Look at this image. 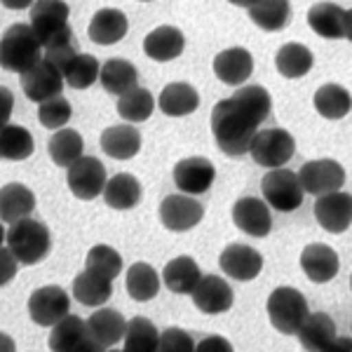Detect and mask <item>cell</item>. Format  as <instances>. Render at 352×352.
I'll return each mask as SVG.
<instances>
[{"mask_svg": "<svg viewBox=\"0 0 352 352\" xmlns=\"http://www.w3.org/2000/svg\"><path fill=\"white\" fill-rule=\"evenodd\" d=\"M272 109L270 94L261 85H244L212 111V134L219 151L228 157H244L254 134L268 120Z\"/></svg>", "mask_w": 352, "mask_h": 352, "instance_id": "6da1fadb", "label": "cell"}, {"mask_svg": "<svg viewBox=\"0 0 352 352\" xmlns=\"http://www.w3.org/2000/svg\"><path fill=\"white\" fill-rule=\"evenodd\" d=\"M43 59V45L31 24H14L0 38V68L12 73H26Z\"/></svg>", "mask_w": 352, "mask_h": 352, "instance_id": "7a4b0ae2", "label": "cell"}, {"mask_svg": "<svg viewBox=\"0 0 352 352\" xmlns=\"http://www.w3.org/2000/svg\"><path fill=\"white\" fill-rule=\"evenodd\" d=\"M5 242L21 265L41 263L52 249V237H50L47 226L36 219L14 221L10 230L5 232Z\"/></svg>", "mask_w": 352, "mask_h": 352, "instance_id": "3957f363", "label": "cell"}, {"mask_svg": "<svg viewBox=\"0 0 352 352\" xmlns=\"http://www.w3.org/2000/svg\"><path fill=\"white\" fill-rule=\"evenodd\" d=\"M268 317L270 324L285 336H296L298 327L303 324V320L308 317V300L303 294L294 287H280L270 294L268 298Z\"/></svg>", "mask_w": 352, "mask_h": 352, "instance_id": "277c9868", "label": "cell"}, {"mask_svg": "<svg viewBox=\"0 0 352 352\" xmlns=\"http://www.w3.org/2000/svg\"><path fill=\"white\" fill-rule=\"evenodd\" d=\"M296 153V141L294 136L282 127L258 129L249 144V155L252 160L265 169L285 167Z\"/></svg>", "mask_w": 352, "mask_h": 352, "instance_id": "5b68a950", "label": "cell"}, {"mask_svg": "<svg viewBox=\"0 0 352 352\" xmlns=\"http://www.w3.org/2000/svg\"><path fill=\"white\" fill-rule=\"evenodd\" d=\"M261 190L270 207L277 212H294L303 204V186L298 181V174L289 172V169H270L261 181Z\"/></svg>", "mask_w": 352, "mask_h": 352, "instance_id": "8992f818", "label": "cell"}, {"mask_svg": "<svg viewBox=\"0 0 352 352\" xmlns=\"http://www.w3.org/2000/svg\"><path fill=\"white\" fill-rule=\"evenodd\" d=\"M308 24L320 38L327 41H350L352 12L333 3H317L308 12Z\"/></svg>", "mask_w": 352, "mask_h": 352, "instance_id": "52a82bcc", "label": "cell"}, {"mask_svg": "<svg viewBox=\"0 0 352 352\" xmlns=\"http://www.w3.org/2000/svg\"><path fill=\"white\" fill-rule=\"evenodd\" d=\"M106 167L92 155H80L68 167V188L78 200H94L104 192Z\"/></svg>", "mask_w": 352, "mask_h": 352, "instance_id": "ba28073f", "label": "cell"}, {"mask_svg": "<svg viewBox=\"0 0 352 352\" xmlns=\"http://www.w3.org/2000/svg\"><path fill=\"white\" fill-rule=\"evenodd\" d=\"M21 89H24L26 99L41 104L45 99L61 94L64 89V76L52 61H47L43 56L33 68H28L26 73H21Z\"/></svg>", "mask_w": 352, "mask_h": 352, "instance_id": "9c48e42d", "label": "cell"}, {"mask_svg": "<svg viewBox=\"0 0 352 352\" xmlns=\"http://www.w3.org/2000/svg\"><path fill=\"white\" fill-rule=\"evenodd\" d=\"M71 310V298L61 287L36 289L28 298V315L38 327H54Z\"/></svg>", "mask_w": 352, "mask_h": 352, "instance_id": "30bf717a", "label": "cell"}, {"mask_svg": "<svg viewBox=\"0 0 352 352\" xmlns=\"http://www.w3.org/2000/svg\"><path fill=\"white\" fill-rule=\"evenodd\" d=\"M50 350L54 352H96V345L89 336L87 322L78 315H66L52 327Z\"/></svg>", "mask_w": 352, "mask_h": 352, "instance_id": "8fae6325", "label": "cell"}, {"mask_svg": "<svg viewBox=\"0 0 352 352\" xmlns=\"http://www.w3.org/2000/svg\"><path fill=\"white\" fill-rule=\"evenodd\" d=\"M204 217V207L197 200H192L186 192H176V195H167L160 204V219L164 228L174 232H186L195 228Z\"/></svg>", "mask_w": 352, "mask_h": 352, "instance_id": "7c38bea8", "label": "cell"}, {"mask_svg": "<svg viewBox=\"0 0 352 352\" xmlns=\"http://www.w3.org/2000/svg\"><path fill=\"white\" fill-rule=\"evenodd\" d=\"M217 179V167L207 157H186L174 167V184L186 195H202L212 188Z\"/></svg>", "mask_w": 352, "mask_h": 352, "instance_id": "4fadbf2b", "label": "cell"}, {"mask_svg": "<svg viewBox=\"0 0 352 352\" xmlns=\"http://www.w3.org/2000/svg\"><path fill=\"white\" fill-rule=\"evenodd\" d=\"M315 219L327 232H345L352 221V197L350 192L333 190L317 195L315 202Z\"/></svg>", "mask_w": 352, "mask_h": 352, "instance_id": "5bb4252c", "label": "cell"}, {"mask_svg": "<svg viewBox=\"0 0 352 352\" xmlns=\"http://www.w3.org/2000/svg\"><path fill=\"white\" fill-rule=\"evenodd\" d=\"M298 181L303 186V192L324 195V192H333L343 186L345 169L336 160H312L300 167Z\"/></svg>", "mask_w": 352, "mask_h": 352, "instance_id": "9a60e30c", "label": "cell"}, {"mask_svg": "<svg viewBox=\"0 0 352 352\" xmlns=\"http://www.w3.org/2000/svg\"><path fill=\"white\" fill-rule=\"evenodd\" d=\"M192 303L204 315H221V312L232 308V289L223 277L204 275L192 289Z\"/></svg>", "mask_w": 352, "mask_h": 352, "instance_id": "2e32d148", "label": "cell"}, {"mask_svg": "<svg viewBox=\"0 0 352 352\" xmlns=\"http://www.w3.org/2000/svg\"><path fill=\"white\" fill-rule=\"evenodd\" d=\"M221 270L237 282H252L263 270V256L247 244H228L219 258Z\"/></svg>", "mask_w": 352, "mask_h": 352, "instance_id": "e0dca14e", "label": "cell"}, {"mask_svg": "<svg viewBox=\"0 0 352 352\" xmlns=\"http://www.w3.org/2000/svg\"><path fill=\"white\" fill-rule=\"evenodd\" d=\"M296 336L305 350H336L338 348V331L336 322L327 312H308L303 324L298 327Z\"/></svg>", "mask_w": 352, "mask_h": 352, "instance_id": "ac0fdd59", "label": "cell"}, {"mask_svg": "<svg viewBox=\"0 0 352 352\" xmlns=\"http://www.w3.org/2000/svg\"><path fill=\"white\" fill-rule=\"evenodd\" d=\"M87 329H89V336H92L94 345H96V352H104V350L116 348V345L124 338L127 320H124L118 310L101 308L87 320Z\"/></svg>", "mask_w": 352, "mask_h": 352, "instance_id": "d6986e66", "label": "cell"}, {"mask_svg": "<svg viewBox=\"0 0 352 352\" xmlns=\"http://www.w3.org/2000/svg\"><path fill=\"white\" fill-rule=\"evenodd\" d=\"M232 223L252 237H265L272 228L268 204L258 197H240L232 207Z\"/></svg>", "mask_w": 352, "mask_h": 352, "instance_id": "ffe728a7", "label": "cell"}, {"mask_svg": "<svg viewBox=\"0 0 352 352\" xmlns=\"http://www.w3.org/2000/svg\"><path fill=\"white\" fill-rule=\"evenodd\" d=\"M300 268H303L310 282L324 285V282H331L338 275L340 258L327 244H308L300 254Z\"/></svg>", "mask_w": 352, "mask_h": 352, "instance_id": "44dd1931", "label": "cell"}, {"mask_svg": "<svg viewBox=\"0 0 352 352\" xmlns=\"http://www.w3.org/2000/svg\"><path fill=\"white\" fill-rule=\"evenodd\" d=\"M214 73L221 82L242 87L244 80L254 73V59L244 47H230L217 54L214 59Z\"/></svg>", "mask_w": 352, "mask_h": 352, "instance_id": "7402d4cb", "label": "cell"}, {"mask_svg": "<svg viewBox=\"0 0 352 352\" xmlns=\"http://www.w3.org/2000/svg\"><path fill=\"white\" fill-rule=\"evenodd\" d=\"M127 28L129 21L124 12L116 8H106L94 14V19L89 21L87 33L96 45H116L127 36Z\"/></svg>", "mask_w": 352, "mask_h": 352, "instance_id": "603a6c76", "label": "cell"}, {"mask_svg": "<svg viewBox=\"0 0 352 352\" xmlns=\"http://www.w3.org/2000/svg\"><path fill=\"white\" fill-rule=\"evenodd\" d=\"M186 47L184 33L176 26H157L144 38V52L155 61H172Z\"/></svg>", "mask_w": 352, "mask_h": 352, "instance_id": "cb8c5ba5", "label": "cell"}, {"mask_svg": "<svg viewBox=\"0 0 352 352\" xmlns=\"http://www.w3.org/2000/svg\"><path fill=\"white\" fill-rule=\"evenodd\" d=\"M101 148L113 160H132L141 151V134L132 124H113L101 134Z\"/></svg>", "mask_w": 352, "mask_h": 352, "instance_id": "d4e9b609", "label": "cell"}, {"mask_svg": "<svg viewBox=\"0 0 352 352\" xmlns=\"http://www.w3.org/2000/svg\"><path fill=\"white\" fill-rule=\"evenodd\" d=\"M36 209V195L24 184H8L0 188V221L14 223V221L28 219Z\"/></svg>", "mask_w": 352, "mask_h": 352, "instance_id": "484cf974", "label": "cell"}, {"mask_svg": "<svg viewBox=\"0 0 352 352\" xmlns=\"http://www.w3.org/2000/svg\"><path fill=\"white\" fill-rule=\"evenodd\" d=\"M157 106L164 116L172 118H181V116H190V113L197 111L200 106V94L197 89L188 82H169L167 87L162 89L160 99H157Z\"/></svg>", "mask_w": 352, "mask_h": 352, "instance_id": "4316f807", "label": "cell"}, {"mask_svg": "<svg viewBox=\"0 0 352 352\" xmlns=\"http://www.w3.org/2000/svg\"><path fill=\"white\" fill-rule=\"evenodd\" d=\"M200 277H202L200 265H197L190 256H179V258L169 261L162 272L164 287H167L172 294H179V296L190 294L197 282H200Z\"/></svg>", "mask_w": 352, "mask_h": 352, "instance_id": "83f0119b", "label": "cell"}, {"mask_svg": "<svg viewBox=\"0 0 352 352\" xmlns=\"http://www.w3.org/2000/svg\"><path fill=\"white\" fill-rule=\"evenodd\" d=\"M99 80H101V87L109 94L122 96L124 92H129V89L139 87V85H136L139 82V73H136L132 61L111 59L99 68Z\"/></svg>", "mask_w": 352, "mask_h": 352, "instance_id": "f1b7e54d", "label": "cell"}, {"mask_svg": "<svg viewBox=\"0 0 352 352\" xmlns=\"http://www.w3.org/2000/svg\"><path fill=\"white\" fill-rule=\"evenodd\" d=\"M249 19L268 33L282 31L292 21V5L289 0H256L249 8Z\"/></svg>", "mask_w": 352, "mask_h": 352, "instance_id": "f546056e", "label": "cell"}, {"mask_svg": "<svg viewBox=\"0 0 352 352\" xmlns=\"http://www.w3.org/2000/svg\"><path fill=\"white\" fill-rule=\"evenodd\" d=\"M104 200L113 209H132L141 202V184L132 174H116L106 181Z\"/></svg>", "mask_w": 352, "mask_h": 352, "instance_id": "4dcf8cb0", "label": "cell"}, {"mask_svg": "<svg viewBox=\"0 0 352 352\" xmlns=\"http://www.w3.org/2000/svg\"><path fill=\"white\" fill-rule=\"evenodd\" d=\"M111 280H104V277L94 275L89 270H82L80 275L73 280V296H76L78 303L87 305V308H99L106 300L111 298Z\"/></svg>", "mask_w": 352, "mask_h": 352, "instance_id": "1f68e13d", "label": "cell"}, {"mask_svg": "<svg viewBox=\"0 0 352 352\" xmlns=\"http://www.w3.org/2000/svg\"><path fill=\"white\" fill-rule=\"evenodd\" d=\"M312 64H315V56L305 45L300 43H287L280 47V52L275 56V66L277 71L285 78H303L310 73Z\"/></svg>", "mask_w": 352, "mask_h": 352, "instance_id": "d6a6232c", "label": "cell"}, {"mask_svg": "<svg viewBox=\"0 0 352 352\" xmlns=\"http://www.w3.org/2000/svg\"><path fill=\"white\" fill-rule=\"evenodd\" d=\"M99 61L92 54L78 52L66 61V66L61 68L64 82L73 89H87L99 80Z\"/></svg>", "mask_w": 352, "mask_h": 352, "instance_id": "836d02e7", "label": "cell"}, {"mask_svg": "<svg viewBox=\"0 0 352 352\" xmlns=\"http://www.w3.org/2000/svg\"><path fill=\"white\" fill-rule=\"evenodd\" d=\"M315 109L320 113L322 118H327V120H340V118H345L350 113V92L345 87H340V85H322L320 89L315 92Z\"/></svg>", "mask_w": 352, "mask_h": 352, "instance_id": "e575fe53", "label": "cell"}, {"mask_svg": "<svg viewBox=\"0 0 352 352\" xmlns=\"http://www.w3.org/2000/svg\"><path fill=\"white\" fill-rule=\"evenodd\" d=\"M33 155V136L26 127L5 124L0 129V160L21 162Z\"/></svg>", "mask_w": 352, "mask_h": 352, "instance_id": "d590c367", "label": "cell"}, {"mask_svg": "<svg viewBox=\"0 0 352 352\" xmlns=\"http://www.w3.org/2000/svg\"><path fill=\"white\" fill-rule=\"evenodd\" d=\"M47 151L54 164H59V167H71L85 151L82 136L78 134L76 129H56L47 144Z\"/></svg>", "mask_w": 352, "mask_h": 352, "instance_id": "8d00e7d4", "label": "cell"}, {"mask_svg": "<svg viewBox=\"0 0 352 352\" xmlns=\"http://www.w3.org/2000/svg\"><path fill=\"white\" fill-rule=\"evenodd\" d=\"M160 292V277L151 263H134L127 272V294L132 300L146 303Z\"/></svg>", "mask_w": 352, "mask_h": 352, "instance_id": "74e56055", "label": "cell"}, {"mask_svg": "<svg viewBox=\"0 0 352 352\" xmlns=\"http://www.w3.org/2000/svg\"><path fill=\"white\" fill-rule=\"evenodd\" d=\"M153 109H155L153 94L144 87L129 89V92H124L120 99H118V116H120L122 120H127L129 124L146 122L151 118Z\"/></svg>", "mask_w": 352, "mask_h": 352, "instance_id": "f35d334b", "label": "cell"}, {"mask_svg": "<svg viewBox=\"0 0 352 352\" xmlns=\"http://www.w3.org/2000/svg\"><path fill=\"white\" fill-rule=\"evenodd\" d=\"M124 350L127 352H155L160 331L148 317H134L127 322V331H124Z\"/></svg>", "mask_w": 352, "mask_h": 352, "instance_id": "ab89813d", "label": "cell"}, {"mask_svg": "<svg viewBox=\"0 0 352 352\" xmlns=\"http://www.w3.org/2000/svg\"><path fill=\"white\" fill-rule=\"evenodd\" d=\"M85 270H89V272H94V275L113 282L122 272V256L116 252V249L106 247V244H96L94 249L87 252Z\"/></svg>", "mask_w": 352, "mask_h": 352, "instance_id": "60d3db41", "label": "cell"}, {"mask_svg": "<svg viewBox=\"0 0 352 352\" xmlns=\"http://www.w3.org/2000/svg\"><path fill=\"white\" fill-rule=\"evenodd\" d=\"M71 116H73L71 104H68V99H64L61 94L41 101V109H38L41 124L47 129H61L68 120H71Z\"/></svg>", "mask_w": 352, "mask_h": 352, "instance_id": "b9f144b4", "label": "cell"}, {"mask_svg": "<svg viewBox=\"0 0 352 352\" xmlns=\"http://www.w3.org/2000/svg\"><path fill=\"white\" fill-rule=\"evenodd\" d=\"M157 350H162V352H192L195 350V343H192L188 331H184V329H179V327H172V329H167V331L160 333Z\"/></svg>", "mask_w": 352, "mask_h": 352, "instance_id": "7bdbcfd3", "label": "cell"}, {"mask_svg": "<svg viewBox=\"0 0 352 352\" xmlns=\"http://www.w3.org/2000/svg\"><path fill=\"white\" fill-rule=\"evenodd\" d=\"M16 268H19V261L14 258V254L10 249L0 247V287H5L8 282L14 280Z\"/></svg>", "mask_w": 352, "mask_h": 352, "instance_id": "ee69618b", "label": "cell"}, {"mask_svg": "<svg viewBox=\"0 0 352 352\" xmlns=\"http://www.w3.org/2000/svg\"><path fill=\"white\" fill-rule=\"evenodd\" d=\"M12 109H14V94L8 87H0V129L10 122Z\"/></svg>", "mask_w": 352, "mask_h": 352, "instance_id": "f6af8a7d", "label": "cell"}, {"mask_svg": "<svg viewBox=\"0 0 352 352\" xmlns=\"http://www.w3.org/2000/svg\"><path fill=\"white\" fill-rule=\"evenodd\" d=\"M195 350H200V352H212V350L230 352L232 345L226 338H221V336H209V338H204L200 345H195Z\"/></svg>", "mask_w": 352, "mask_h": 352, "instance_id": "bcb514c9", "label": "cell"}, {"mask_svg": "<svg viewBox=\"0 0 352 352\" xmlns=\"http://www.w3.org/2000/svg\"><path fill=\"white\" fill-rule=\"evenodd\" d=\"M8 10H26L33 5V0H0Z\"/></svg>", "mask_w": 352, "mask_h": 352, "instance_id": "7dc6e473", "label": "cell"}, {"mask_svg": "<svg viewBox=\"0 0 352 352\" xmlns=\"http://www.w3.org/2000/svg\"><path fill=\"white\" fill-rule=\"evenodd\" d=\"M0 350L3 352H12L14 350V340L8 336V333L0 331Z\"/></svg>", "mask_w": 352, "mask_h": 352, "instance_id": "c3c4849f", "label": "cell"}, {"mask_svg": "<svg viewBox=\"0 0 352 352\" xmlns=\"http://www.w3.org/2000/svg\"><path fill=\"white\" fill-rule=\"evenodd\" d=\"M232 5H237V8H252L256 0H230Z\"/></svg>", "mask_w": 352, "mask_h": 352, "instance_id": "681fc988", "label": "cell"}, {"mask_svg": "<svg viewBox=\"0 0 352 352\" xmlns=\"http://www.w3.org/2000/svg\"><path fill=\"white\" fill-rule=\"evenodd\" d=\"M3 242H5V230H3V226H0V247H3Z\"/></svg>", "mask_w": 352, "mask_h": 352, "instance_id": "f907efd6", "label": "cell"}, {"mask_svg": "<svg viewBox=\"0 0 352 352\" xmlns=\"http://www.w3.org/2000/svg\"><path fill=\"white\" fill-rule=\"evenodd\" d=\"M141 3H148V0H141Z\"/></svg>", "mask_w": 352, "mask_h": 352, "instance_id": "816d5d0a", "label": "cell"}]
</instances>
